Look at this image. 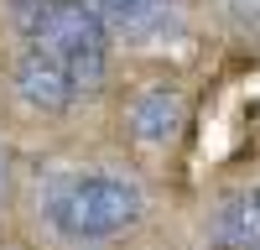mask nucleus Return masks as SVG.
<instances>
[{"instance_id":"7","label":"nucleus","mask_w":260,"mask_h":250,"mask_svg":"<svg viewBox=\"0 0 260 250\" xmlns=\"http://www.w3.org/2000/svg\"><path fill=\"white\" fill-rule=\"evenodd\" d=\"M57 6H62V0H6V16L16 21V32H21V37H31V32H37Z\"/></svg>"},{"instance_id":"4","label":"nucleus","mask_w":260,"mask_h":250,"mask_svg":"<svg viewBox=\"0 0 260 250\" xmlns=\"http://www.w3.org/2000/svg\"><path fill=\"white\" fill-rule=\"evenodd\" d=\"M182 125H187V99L172 83H151L146 94H136V104L125 115V131L136 146H172L182 136Z\"/></svg>"},{"instance_id":"5","label":"nucleus","mask_w":260,"mask_h":250,"mask_svg":"<svg viewBox=\"0 0 260 250\" xmlns=\"http://www.w3.org/2000/svg\"><path fill=\"white\" fill-rule=\"evenodd\" d=\"M115 42H151L167 32V21H177V0H83Z\"/></svg>"},{"instance_id":"3","label":"nucleus","mask_w":260,"mask_h":250,"mask_svg":"<svg viewBox=\"0 0 260 250\" xmlns=\"http://www.w3.org/2000/svg\"><path fill=\"white\" fill-rule=\"evenodd\" d=\"M11 83H16V99L26 104V110H37V115H62L78 99L68 68H62L52 52H42V47H26V52L16 57Z\"/></svg>"},{"instance_id":"1","label":"nucleus","mask_w":260,"mask_h":250,"mask_svg":"<svg viewBox=\"0 0 260 250\" xmlns=\"http://www.w3.org/2000/svg\"><path fill=\"white\" fill-rule=\"evenodd\" d=\"M146 188L125 167H52L37 177V214L62 245L94 250L146 219Z\"/></svg>"},{"instance_id":"8","label":"nucleus","mask_w":260,"mask_h":250,"mask_svg":"<svg viewBox=\"0 0 260 250\" xmlns=\"http://www.w3.org/2000/svg\"><path fill=\"white\" fill-rule=\"evenodd\" d=\"M219 11H224V21L240 37H255L260 42V0H219Z\"/></svg>"},{"instance_id":"9","label":"nucleus","mask_w":260,"mask_h":250,"mask_svg":"<svg viewBox=\"0 0 260 250\" xmlns=\"http://www.w3.org/2000/svg\"><path fill=\"white\" fill-rule=\"evenodd\" d=\"M6 188H11V151H6V141H0V203H6Z\"/></svg>"},{"instance_id":"2","label":"nucleus","mask_w":260,"mask_h":250,"mask_svg":"<svg viewBox=\"0 0 260 250\" xmlns=\"http://www.w3.org/2000/svg\"><path fill=\"white\" fill-rule=\"evenodd\" d=\"M26 47L52 52L62 68H68L78 94H94L104 83V73H110V37H104V26L94 21V11L83 6V0H62V6L26 37Z\"/></svg>"},{"instance_id":"10","label":"nucleus","mask_w":260,"mask_h":250,"mask_svg":"<svg viewBox=\"0 0 260 250\" xmlns=\"http://www.w3.org/2000/svg\"><path fill=\"white\" fill-rule=\"evenodd\" d=\"M219 250H229V245H219Z\"/></svg>"},{"instance_id":"6","label":"nucleus","mask_w":260,"mask_h":250,"mask_svg":"<svg viewBox=\"0 0 260 250\" xmlns=\"http://www.w3.org/2000/svg\"><path fill=\"white\" fill-rule=\"evenodd\" d=\"M213 235L229 250H260V188H240L213 208Z\"/></svg>"}]
</instances>
